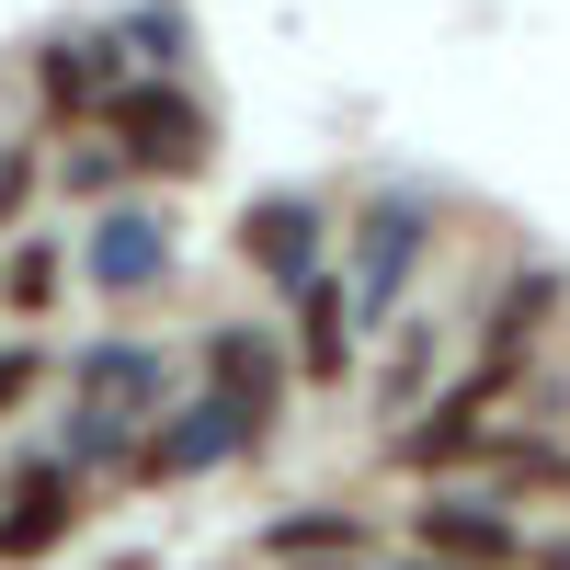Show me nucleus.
<instances>
[{"instance_id":"f3484780","label":"nucleus","mask_w":570,"mask_h":570,"mask_svg":"<svg viewBox=\"0 0 570 570\" xmlns=\"http://www.w3.org/2000/svg\"><path fill=\"white\" fill-rule=\"evenodd\" d=\"M58 195L69 206H115L126 195V160L115 149H58Z\"/></svg>"},{"instance_id":"1a4fd4ad","label":"nucleus","mask_w":570,"mask_h":570,"mask_svg":"<svg viewBox=\"0 0 570 570\" xmlns=\"http://www.w3.org/2000/svg\"><path fill=\"white\" fill-rule=\"evenodd\" d=\"M320 240H331V206H320V195H252V206H240V228H228V252H240L263 285L320 274Z\"/></svg>"},{"instance_id":"20e7f679","label":"nucleus","mask_w":570,"mask_h":570,"mask_svg":"<svg viewBox=\"0 0 570 570\" xmlns=\"http://www.w3.org/2000/svg\"><path fill=\"white\" fill-rule=\"evenodd\" d=\"M80 468H58V456H23L12 468V491H0V570H35V559H58L69 537H80Z\"/></svg>"},{"instance_id":"f257e3e1","label":"nucleus","mask_w":570,"mask_h":570,"mask_svg":"<svg viewBox=\"0 0 570 570\" xmlns=\"http://www.w3.org/2000/svg\"><path fill=\"white\" fill-rule=\"evenodd\" d=\"M115 137V160L126 171H160V183H195L217 160V115L183 91V69H149V80H115L104 91V115H91Z\"/></svg>"},{"instance_id":"f8f14e48","label":"nucleus","mask_w":570,"mask_h":570,"mask_svg":"<svg viewBox=\"0 0 570 570\" xmlns=\"http://www.w3.org/2000/svg\"><path fill=\"white\" fill-rule=\"evenodd\" d=\"M104 91H115V35H69V46L35 58V115L46 126H91Z\"/></svg>"},{"instance_id":"4be33fe9","label":"nucleus","mask_w":570,"mask_h":570,"mask_svg":"<svg viewBox=\"0 0 570 570\" xmlns=\"http://www.w3.org/2000/svg\"><path fill=\"white\" fill-rule=\"evenodd\" d=\"M400 570H456V559H422V548H411V559H400Z\"/></svg>"},{"instance_id":"39448f33","label":"nucleus","mask_w":570,"mask_h":570,"mask_svg":"<svg viewBox=\"0 0 570 570\" xmlns=\"http://www.w3.org/2000/svg\"><path fill=\"white\" fill-rule=\"evenodd\" d=\"M206 389H217V400H240L252 445H274V434H285V389H297V376H285V343H274V331L217 320V331H206Z\"/></svg>"},{"instance_id":"6ab92c4d","label":"nucleus","mask_w":570,"mask_h":570,"mask_svg":"<svg viewBox=\"0 0 570 570\" xmlns=\"http://www.w3.org/2000/svg\"><path fill=\"white\" fill-rule=\"evenodd\" d=\"M115 46H149V69H183V46H195V35H183V12H137Z\"/></svg>"},{"instance_id":"412c9836","label":"nucleus","mask_w":570,"mask_h":570,"mask_svg":"<svg viewBox=\"0 0 570 570\" xmlns=\"http://www.w3.org/2000/svg\"><path fill=\"white\" fill-rule=\"evenodd\" d=\"M513 570H570V537H525V548H513Z\"/></svg>"},{"instance_id":"ddd939ff","label":"nucleus","mask_w":570,"mask_h":570,"mask_svg":"<svg viewBox=\"0 0 570 570\" xmlns=\"http://www.w3.org/2000/svg\"><path fill=\"white\" fill-rule=\"evenodd\" d=\"M468 468H491L513 502H559V491H570V434H559V422H525V434H480V456H468Z\"/></svg>"},{"instance_id":"aec40b11","label":"nucleus","mask_w":570,"mask_h":570,"mask_svg":"<svg viewBox=\"0 0 570 570\" xmlns=\"http://www.w3.org/2000/svg\"><path fill=\"white\" fill-rule=\"evenodd\" d=\"M23 195H35V149H0V240H12V217H23Z\"/></svg>"},{"instance_id":"7ed1b4c3","label":"nucleus","mask_w":570,"mask_h":570,"mask_svg":"<svg viewBox=\"0 0 570 570\" xmlns=\"http://www.w3.org/2000/svg\"><path fill=\"white\" fill-rule=\"evenodd\" d=\"M228 456H263L252 445V422H240V400H183V411H149L137 422V445H126V480L137 491H183V480H206V468H228Z\"/></svg>"},{"instance_id":"9d476101","label":"nucleus","mask_w":570,"mask_h":570,"mask_svg":"<svg viewBox=\"0 0 570 570\" xmlns=\"http://www.w3.org/2000/svg\"><path fill=\"white\" fill-rule=\"evenodd\" d=\"M80 274L104 285V297H149V285H171V217H149V206H104V217H91Z\"/></svg>"},{"instance_id":"dca6fc26","label":"nucleus","mask_w":570,"mask_h":570,"mask_svg":"<svg viewBox=\"0 0 570 570\" xmlns=\"http://www.w3.org/2000/svg\"><path fill=\"white\" fill-rule=\"evenodd\" d=\"M58 285H69V252H58V240L0 252V308H12V320H46V308H58Z\"/></svg>"},{"instance_id":"9b49d317","label":"nucleus","mask_w":570,"mask_h":570,"mask_svg":"<svg viewBox=\"0 0 570 570\" xmlns=\"http://www.w3.org/2000/svg\"><path fill=\"white\" fill-rule=\"evenodd\" d=\"M69 400H104V411H126V422H149V411H160V343H126V331L80 343V354H69Z\"/></svg>"},{"instance_id":"4468645a","label":"nucleus","mask_w":570,"mask_h":570,"mask_svg":"<svg viewBox=\"0 0 570 570\" xmlns=\"http://www.w3.org/2000/svg\"><path fill=\"white\" fill-rule=\"evenodd\" d=\"M559 308H570V274H559V263H525V274H502V297H491V320H480V343L537 354L548 331H559Z\"/></svg>"},{"instance_id":"a211bd4d","label":"nucleus","mask_w":570,"mask_h":570,"mask_svg":"<svg viewBox=\"0 0 570 570\" xmlns=\"http://www.w3.org/2000/svg\"><path fill=\"white\" fill-rule=\"evenodd\" d=\"M46 376H58V354H46V343H0V422H12Z\"/></svg>"},{"instance_id":"423d86ee","label":"nucleus","mask_w":570,"mask_h":570,"mask_svg":"<svg viewBox=\"0 0 570 570\" xmlns=\"http://www.w3.org/2000/svg\"><path fill=\"white\" fill-rule=\"evenodd\" d=\"M411 548L422 559H456V570H513V548H525V525H513L502 502H480V491H422L411 502Z\"/></svg>"},{"instance_id":"0eeeda50","label":"nucleus","mask_w":570,"mask_h":570,"mask_svg":"<svg viewBox=\"0 0 570 570\" xmlns=\"http://www.w3.org/2000/svg\"><path fill=\"white\" fill-rule=\"evenodd\" d=\"M252 548L274 570H365L376 559V513H354V502H285V513L252 525Z\"/></svg>"},{"instance_id":"f03ea898","label":"nucleus","mask_w":570,"mask_h":570,"mask_svg":"<svg viewBox=\"0 0 570 570\" xmlns=\"http://www.w3.org/2000/svg\"><path fill=\"white\" fill-rule=\"evenodd\" d=\"M434 228H445V195L434 183H376V195L343 217V285H354V308H400V285L422 274V252H434Z\"/></svg>"},{"instance_id":"2eb2a0df","label":"nucleus","mask_w":570,"mask_h":570,"mask_svg":"<svg viewBox=\"0 0 570 570\" xmlns=\"http://www.w3.org/2000/svg\"><path fill=\"white\" fill-rule=\"evenodd\" d=\"M434 376H445V331H434V320H411V331H400V354L376 365V422H411L422 400H434Z\"/></svg>"},{"instance_id":"6e6552de","label":"nucleus","mask_w":570,"mask_h":570,"mask_svg":"<svg viewBox=\"0 0 570 570\" xmlns=\"http://www.w3.org/2000/svg\"><path fill=\"white\" fill-rule=\"evenodd\" d=\"M285 297H297V343H285V376H297V389H343V376H354V343H365L354 285H343V274H297Z\"/></svg>"}]
</instances>
